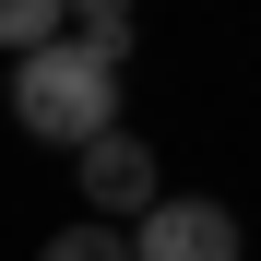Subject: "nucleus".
Listing matches in <instances>:
<instances>
[{
  "instance_id": "39448f33",
  "label": "nucleus",
  "mask_w": 261,
  "mask_h": 261,
  "mask_svg": "<svg viewBox=\"0 0 261 261\" xmlns=\"http://www.w3.org/2000/svg\"><path fill=\"white\" fill-rule=\"evenodd\" d=\"M71 36H95V48L130 71V0H71Z\"/></svg>"
},
{
  "instance_id": "7ed1b4c3",
  "label": "nucleus",
  "mask_w": 261,
  "mask_h": 261,
  "mask_svg": "<svg viewBox=\"0 0 261 261\" xmlns=\"http://www.w3.org/2000/svg\"><path fill=\"white\" fill-rule=\"evenodd\" d=\"M130 261H238V214H226V202L166 190L143 226H130Z\"/></svg>"
},
{
  "instance_id": "20e7f679",
  "label": "nucleus",
  "mask_w": 261,
  "mask_h": 261,
  "mask_svg": "<svg viewBox=\"0 0 261 261\" xmlns=\"http://www.w3.org/2000/svg\"><path fill=\"white\" fill-rule=\"evenodd\" d=\"M60 36H71V0H0V48H12V60L60 48Z\"/></svg>"
},
{
  "instance_id": "f257e3e1",
  "label": "nucleus",
  "mask_w": 261,
  "mask_h": 261,
  "mask_svg": "<svg viewBox=\"0 0 261 261\" xmlns=\"http://www.w3.org/2000/svg\"><path fill=\"white\" fill-rule=\"evenodd\" d=\"M12 119L36 130V143H107L119 130V60L95 48V36H60V48L12 60Z\"/></svg>"
},
{
  "instance_id": "f03ea898",
  "label": "nucleus",
  "mask_w": 261,
  "mask_h": 261,
  "mask_svg": "<svg viewBox=\"0 0 261 261\" xmlns=\"http://www.w3.org/2000/svg\"><path fill=\"white\" fill-rule=\"evenodd\" d=\"M71 166H83V202H95V226H119V214L143 226V214L166 202V166H154V143H143V130H107V143H83Z\"/></svg>"
},
{
  "instance_id": "423d86ee",
  "label": "nucleus",
  "mask_w": 261,
  "mask_h": 261,
  "mask_svg": "<svg viewBox=\"0 0 261 261\" xmlns=\"http://www.w3.org/2000/svg\"><path fill=\"white\" fill-rule=\"evenodd\" d=\"M36 261H130V238H119V226H60Z\"/></svg>"
}]
</instances>
